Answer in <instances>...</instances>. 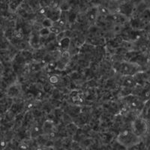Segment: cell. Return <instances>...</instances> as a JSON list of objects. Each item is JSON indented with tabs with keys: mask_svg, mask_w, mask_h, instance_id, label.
Returning <instances> with one entry per match:
<instances>
[{
	"mask_svg": "<svg viewBox=\"0 0 150 150\" xmlns=\"http://www.w3.org/2000/svg\"><path fill=\"white\" fill-rule=\"evenodd\" d=\"M116 140L126 148H131L140 143V137L137 136L131 130L125 129L118 134Z\"/></svg>",
	"mask_w": 150,
	"mask_h": 150,
	"instance_id": "obj_1",
	"label": "cell"
},
{
	"mask_svg": "<svg viewBox=\"0 0 150 150\" xmlns=\"http://www.w3.org/2000/svg\"><path fill=\"white\" fill-rule=\"evenodd\" d=\"M149 129L148 123L143 118H136L131 123V131L139 137H141L147 133Z\"/></svg>",
	"mask_w": 150,
	"mask_h": 150,
	"instance_id": "obj_2",
	"label": "cell"
},
{
	"mask_svg": "<svg viewBox=\"0 0 150 150\" xmlns=\"http://www.w3.org/2000/svg\"><path fill=\"white\" fill-rule=\"evenodd\" d=\"M140 65L136 63L131 62H123L120 65V71L122 74L127 76H132L135 74L140 70Z\"/></svg>",
	"mask_w": 150,
	"mask_h": 150,
	"instance_id": "obj_3",
	"label": "cell"
},
{
	"mask_svg": "<svg viewBox=\"0 0 150 150\" xmlns=\"http://www.w3.org/2000/svg\"><path fill=\"white\" fill-rule=\"evenodd\" d=\"M62 13V11L60 9V8H52L49 7L47 8L45 16H46L47 18L50 19L52 21L55 23L56 21H58L59 20H60Z\"/></svg>",
	"mask_w": 150,
	"mask_h": 150,
	"instance_id": "obj_4",
	"label": "cell"
},
{
	"mask_svg": "<svg viewBox=\"0 0 150 150\" xmlns=\"http://www.w3.org/2000/svg\"><path fill=\"white\" fill-rule=\"evenodd\" d=\"M120 9L121 14L125 16H130L133 11V5L130 2H127L122 5L120 7Z\"/></svg>",
	"mask_w": 150,
	"mask_h": 150,
	"instance_id": "obj_5",
	"label": "cell"
},
{
	"mask_svg": "<svg viewBox=\"0 0 150 150\" xmlns=\"http://www.w3.org/2000/svg\"><path fill=\"white\" fill-rule=\"evenodd\" d=\"M71 43V41L70 38L65 37L64 38H62L61 41H59L58 42L59 47L60 48L62 52L66 51V50H68L69 47H70Z\"/></svg>",
	"mask_w": 150,
	"mask_h": 150,
	"instance_id": "obj_6",
	"label": "cell"
},
{
	"mask_svg": "<svg viewBox=\"0 0 150 150\" xmlns=\"http://www.w3.org/2000/svg\"><path fill=\"white\" fill-rule=\"evenodd\" d=\"M97 8H92L90 11H89L87 14V18L89 21H95V20L97 17Z\"/></svg>",
	"mask_w": 150,
	"mask_h": 150,
	"instance_id": "obj_7",
	"label": "cell"
},
{
	"mask_svg": "<svg viewBox=\"0 0 150 150\" xmlns=\"http://www.w3.org/2000/svg\"><path fill=\"white\" fill-rule=\"evenodd\" d=\"M20 92V90H19V88L16 86H12L8 89V96H11V97H15Z\"/></svg>",
	"mask_w": 150,
	"mask_h": 150,
	"instance_id": "obj_8",
	"label": "cell"
},
{
	"mask_svg": "<svg viewBox=\"0 0 150 150\" xmlns=\"http://www.w3.org/2000/svg\"><path fill=\"white\" fill-rule=\"evenodd\" d=\"M53 25H54V22L52 21L50 19L47 18V17H45L42 21V22H41V26L45 28H49L50 29L52 26H53Z\"/></svg>",
	"mask_w": 150,
	"mask_h": 150,
	"instance_id": "obj_9",
	"label": "cell"
},
{
	"mask_svg": "<svg viewBox=\"0 0 150 150\" xmlns=\"http://www.w3.org/2000/svg\"><path fill=\"white\" fill-rule=\"evenodd\" d=\"M43 132V128L38 126V125H36L34 128H33L32 131H31V134L33 137H36L38 136V135L41 134V133Z\"/></svg>",
	"mask_w": 150,
	"mask_h": 150,
	"instance_id": "obj_10",
	"label": "cell"
},
{
	"mask_svg": "<svg viewBox=\"0 0 150 150\" xmlns=\"http://www.w3.org/2000/svg\"><path fill=\"white\" fill-rule=\"evenodd\" d=\"M50 33H51V32H50L49 28L42 27L39 30V35L42 38H47L50 35Z\"/></svg>",
	"mask_w": 150,
	"mask_h": 150,
	"instance_id": "obj_11",
	"label": "cell"
},
{
	"mask_svg": "<svg viewBox=\"0 0 150 150\" xmlns=\"http://www.w3.org/2000/svg\"><path fill=\"white\" fill-rule=\"evenodd\" d=\"M19 6V1L18 0H12L11 2L8 4V8L12 12H14L17 10Z\"/></svg>",
	"mask_w": 150,
	"mask_h": 150,
	"instance_id": "obj_12",
	"label": "cell"
},
{
	"mask_svg": "<svg viewBox=\"0 0 150 150\" xmlns=\"http://www.w3.org/2000/svg\"><path fill=\"white\" fill-rule=\"evenodd\" d=\"M134 80H133L132 78H131L130 77H127L124 81V85L127 87H131V86H134Z\"/></svg>",
	"mask_w": 150,
	"mask_h": 150,
	"instance_id": "obj_13",
	"label": "cell"
},
{
	"mask_svg": "<svg viewBox=\"0 0 150 150\" xmlns=\"http://www.w3.org/2000/svg\"><path fill=\"white\" fill-rule=\"evenodd\" d=\"M49 82L52 84H56L58 83L59 81V77L57 76V75H51L50 77H49Z\"/></svg>",
	"mask_w": 150,
	"mask_h": 150,
	"instance_id": "obj_14",
	"label": "cell"
},
{
	"mask_svg": "<svg viewBox=\"0 0 150 150\" xmlns=\"http://www.w3.org/2000/svg\"><path fill=\"white\" fill-rule=\"evenodd\" d=\"M77 18V15L74 12H71L70 14H68V21L70 23H74Z\"/></svg>",
	"mask_w": 150,
	"mask_h": 150,
	"instance_id": "obj_15",
	"label": "cell"
},
{
	"mask_svg": "<svg viewBox=\"0 0 150 150\" xmlns=\"http://www.w3.org/2000/svg\"><path fill=\"white\" fill-rule=\"evenodd\" d=\"M60 9H61L62 11H68L71 8V5L68 2H63L60 5Z\"/></svg>",
	"mask_w": 150,
	"mask_h": 150,
	"instance_id": "obj_16",
	"label": "cell"
},
{
	"mask_svg": "<svg viewBox=\"0 0 150 150\" xmlns=\"http://www.w3.org/2000/svg\"><path fill=\"white\" fill-rule=\"evenodd\" d=\"M131 24L132 27L138 28L140 25V21L138 19H133V20H131Z\"/></svg>",
	"mask_w": 150,
	"mask_h": 150,
	"instance_id": "obj_17",
	"label": "cell"
},
{
	"mask_svg": "<svg viewBox=\"0 0 150 150\" xmlns=\"http://www.w3.org/2000/svg\"><path fill=\"white\" fill-rule=\"evenodd\" d=\"M142 17L144 20H149L150 19V11L149 9H146L142 14Z\"/></svg>",
	"mask_w": 150,
	"mask_h": 150,
	"instance_id": "obj_18",
	"label": "cell"
},
{
	"mask_svg": "<svg viewBox=\"0 0 150 150\" xmlns=\"http://www.w3.org/2000/svg\"><path fill=\"white\" fill-rule=\"evenodd\" d=\"M40 69V65L38 64H32V65L29 66V70H31L32 71H37Z\"/></svg>",
	"mask_w": 150,
	"mask_h": 150,
	"instance_id": "obj_19",
	"label": "cell"
},
{
	"mask_svg": "<svg viewBox=\"0 0 150 150\" xmlns=\"http://www.w3.org/2000/svg\"><path fill=\"white\" fill-rule=\"evenodd\" d=\"M18 148L20 149L21 150L29 149V146H28V145H26V143H21V144H20V146H19Z\"/></svg>",
	"mask_w": 150,
	"mask_h": 150,
	"instance_id": "obj_20",
	"label": "cell"
},
{
	"mask_svg": "<svg viewBox=\"0 0 150 150\" xmlns=\"http://www.w3.org/2000/svg\"><path fill=\"white\" fill-rule=\"evenodd\" d=\"M100 11H101V13H102L103 14H104V15L109 13V11H108V9L106 8H104V7H101V9H100Z\"/></svg>",
	"mask_w": 150,
	"mask_h": 150,
	"instance_id": "obj_21",
	"label": "cell"
},
{
	"mask_svg": "<svg viewBox=\"0 0 150 150\" xmlns=\"http://www.w3.org/2000/svg\"><path fill=\"white\" fill-rule=\"evenodd\" d=\"M132 2L134 3H136V4H139L142 2V0H132Z\"/></svg>",
	"mask_w": 150,
	"mask_h": 150,
	"instance_id": "obj_22",
	"label": "cell"
}]
</instances>
